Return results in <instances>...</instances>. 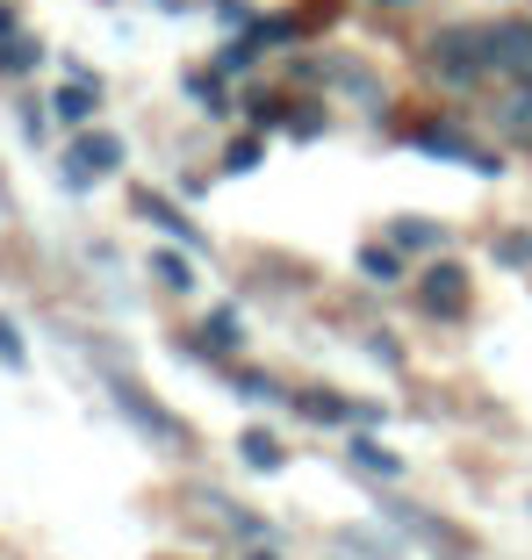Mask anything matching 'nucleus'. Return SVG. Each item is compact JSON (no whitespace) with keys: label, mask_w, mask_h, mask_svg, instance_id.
<instances>
[{"label":"nucleus","mask_w":532,"mask_h":560,"mask_svg":"<svg viewBox=\"0 0 532 560\" xmlns=\"http://www.w3.org/2000/svg\"><path fill=\"white\" fill-rule=\"evenodd\" d=\"M302 417H316V424H374V410H352V402H338L332 388H302V396H288Z\"/></svg>","instance_id":"12"},{"label":"nucleus","mask_w":532,"mask_h":560,"mask_svg":"<svg viewBox=\"0 0 532 560\" xmlns=\"http://www.w3.org/2000/svg\"><path fill=\"white\" fill-rule=\"evenodd\" d=\"M108 402H116V410L130 417V424L144 431V439H159V445H187V424H181L173 410H159V402H151L130 374H108Z\"/></svg>","instance_id":"4"},{"label":"nucleus","mask_w":532,"mask_h":560,"mask_svg":"<svg viewBox=\"0 0 532 560\" xmlns=\"http://www.w3.org/2000/svg\"><path fill=\"white\" fill-rule=\"evenodd\" d=\"M116 165H123V137H116V130H94V122H86V130L66 144V165H58V180H66L72 195H86V187L108 180Z\"/></svg>","instance_id":"2"},{"label":"nucleus","mask_w":532,"mask_h":560,"mask_svg":"<svg viewBox=\"0 0 532 560\" xmlns=\"http://www.w3.org/2000/svg\"><path fill=\"white\" fill-rule=\"evenodd\" d=\"M252 66H259V44H252V36H231V44L217 50V72H223V80H238V72H252Z\"/></svg>","instance_id":"19"},{"label":"nucleus","mask_w":532,"mask_h":560,"mask_svg":"<svg viewBox=\"0 0 532 560\" xmlns=\"http://www.w3.org/2000/svg\"><path fill=\"white\" fill-rule=\"evenodd\" d=\"M44 66V44H36V36H0V72H8V80H22V72H36Z\"/></svg>","instance_id":"16"},{"label":"nucleus","mask_w":532,"mask_h":560,"mask_svg":"<svg viewBox=\"0 0 532 560\" xmlns=\"http://www.w3.org/2000/svg\"><path fill=\"white\" fill-rule=\"evenodd\" d=\"M360 273L374 280V288H396V280H403V259H396L389 245H367V252H360Z\"/></svg>","instance_id":"18"},{"label":"nucleus","mask_w":532,"mask_h":560,"mask_svg":"<svg viewBox=\"0 0 532 560\" xmlns=\"http://www.w3.org/2000/svg\"><path fill=\"white\" fill-rule=\"evenodd\" d=\"M410 144L417 151H432V159H447V165H467V173H483V180H497L504 173V159L489 144H475L467 130H453V122H417L410 130Z\"/></svg>","instance_id":"3"},{"label":"nucleus","mask_w":532,"mask_h":560,"mask_svg":"<svg viewBox=\"0 0 532 560\" xmlns=\"http://www.w3.org/2000/svg\"><path fill=\"white\" fill-rule=\"evenodd\" d=\"M389 237H396V252H439V245H447V231H439V223H425V215H403Z\"/></svg>","instance_id":"17"},{"label":"nucleus","mask_w":532,"mask_h":560,"mask_svg":"<svg viewBox=\"0 0 532 560\" xmlns=\"http://www.w3.org/2000/svg\"><path fill=\"white\" fill-rule=\"evenodd\" d=\"M259 159H266L259 137H231V151H223V173H259Z\"/></svg>","instance_id":"22"},{"label":"nucleus","mask_w":532,"mask_h":560,"mask_svg":"<svg viewBox=\"0 0 532 560\" xmlns=\"http://www.w3.org/2000/svg\"><path fill=\"white\" fill-rule=\"evenodd\" d=\"M382 8H410V0H382Z\"/></svg>","instance_id":"31"},{"label":"nucleus","mask_w":532,"mask_h":560,"mask_svg":"<svg viewBox=\"0 0 532 560\" xmlns=\"http://www.w3.org/2000/svg\"><path fill=\"white\" fill-rule=\"evenodd\" d=\"M497 266H518V273H525L532 266V231H504L497 237Z\"/></svg>","instance_id":"23"},{"label":"nucleus","mask_w":532,"mask_h":560,"mask_svg":"<svg viewBox=\"0 0 532 560\" xmlns=\"http://www.w3.org/2000/svg\"><path fill=\"white\" fill-rule=\"evenodd\" d=\"M489 116H497V130L511 137V144L532 151V80H504L497 101H489Z\"/></svg>","instance_id":"6"},{"label":"nucleus","mask_w":532,"mask_h":560,"mask_svg":"<svg viewBox=\"0 0 532 560\" xmlns=\"http://www.w3.org/2000/svg\"><path fill=\"white\" fill-rule=\"evenodd\" d=\"M324 80H332V86H346V94H360L367 101V108H382V80H374V72H367V66H352V58H324Z\"/></svg>","instance_id":"14"},{"label":"nucleus","mask_w":532,"mask_h":560,"mask_svg":"<svg viewBox=\"0 0 532 560\" xmlns=\"http://www.w3.org/2000/svg\"><path fill=\"white\" fill-rule=\"evenodd\" d=\"M389 525H396V532H410V539H425L432 553H467V539H461V532H453V525H439V517H432V511H417V503H396V511H389Z\"/></svg>","instance_id":"9"},{"label":"nucleus","mask_w":532,"mask_h":560,"mask_svg":"<svg viewBox=\"0 0 532 560\" xmlns=\"http://www.w3.org/2000/svg\"><path fill=\"white\" fill-rule=\"evenodd\" d=\"M245 116L259 122V130H274V122H288V108H281L274 94H252V101H245Z\"/></svg>","instance_id":"26"},{"label":"nucleus","mask_w":532,"mask_h":560,"mask_svg":"<svg viewBox=\"0 0 532 560\" xmlns=\"http://www.w3.org/2000/svg\"><path fill=\"white\" fill-rule=\"evenodd\" d=\"M0 36H15V8L8 0H0Z\"/></svg>","instance_id":"29"},{"label":"nucleus","mask_w":532,"mask_h":560,"mask_svg":"<svg viewBox=\"0 0 532 560\" xmlns=\"http://www.w3.org/2000/svg\"><path fill=\"white\" fill-rule=\"evenodd\" d=\"M238 346H245V316H238V302H223V310H209V324L195 330V352H217L223 360V352H238Z\"/></svg>","instance_id":"10"},{"label":"nucleus","mask_w":532,"mask_h":560,"mask_svg":"<svg viewBox=\"0 0 532 560\" xmlns=\"http://www.w3.org/2000/svg\"><path fill=\"white\" fill-rule=\"evenodd\" d=\"M187 94L201 101V116H231V101H223V86H217V72H187Z\"/></svg>","instance_id":"20"},{"label":"nucleus","mask_w":532,"mask_h":560,"mask_svg":"<svg viewBox=\"0 0 532 560\" xmlns=\"http://www.w3.org/2000/svg\"><path fill=\"white\" fill-rule=\"evenodd\" d=\"M417 310H425V316H439V324L467 316V273H461L453 259L425 266V273H417Z\"/></svg>","instance_id":"5"},{"label":"nucleus","mask_w":532,"mask_h":560,"mask_svg":"<svg viewBox=\"0 0 532 560\" xmlns=\"http://www.w3.org/2000/svg\"><path fill=\"white\" fill-rule=\"evenodd\" d=\"M238 460H245L252 475H281V467H288V445L274 439L266 424H252V431H238Z\"/></svg>","instance_id":"11"},{"label":"nucleus","mask_w":532,"mask_h":560,"mask_svg":"<svg viewBox=\"0 0 532 560\" xmlns=\"http://www.w3.org/2000/svg\"><path fill=\"white\" fill-rule=\"evenodd\" d=\"M245 560H281V553H266V546H252V553H245Z\"/></svg>","instance_id":"30"},{"label":"nucleus","mask_w":532,"mask_h":560,"mask_svg":"<svg viewBox=\"0 0 532 560\" xmlns=\"http://www.w3.org/2000/svg\"><path fill=\"white\" fill-rule=\"evenodd\" d=\"M217 511H223V525H231V532H238V539H266V525H259V517H245V511H231V503H217Z\"/></svg>","instance_id":"28"},{"label":"nucleus","mask_w":532,"mask_h":560,"mask_svg":"<svg viewBox=\"0 0 532 560\" xmlns=\"http://www.w3.org/2000/svg\"><path fill=\"white\" fill-rule=\"evenodd\" d=\"M151 280L159 288H173V295H195V252H151Z\"/></svg>","instance_id":"15"},{"label":"nucleus","mask_w":532,"mask_h":560,"mask_svg":"<svg viewBox=\"0 0 532 560\" xmlns=\"http://www.w3.org/2000/svg\"><path fill=\"white\" fill-rule=\"evenodd\" d=\"M231 388H238V396H245V402H288L281 388H274V381H266V374H252V366H231Z\"/></svg>","instance_id":"21"},{"label":"nucleus","mask_w":532,"mask_h":560,"mask_svg":"<svg viewBox=\"0 0 532 560\" xmlns=\"http://www.w3.org/2000/svg\"><path fill=\"white\" fill-rule=\"evenodd\" d=\"M288 36H296V22H288V15H259V22H252V44H288Z\"/></svg>","instance_id":"24"},{"label":"nucleus","mask_w":532,"mask_h":560,"mask_svg":"<svg viewBox=\"0 0 532 560\" xmlns=\"http://www.w3.org/2000/svg\"><path fill=\"white\" fill-rule=\"evenodd\" d=\"M425 72H432L447 94H475V86L504 80L497 50H489V30H467V22H453V30H439L432 44H425Z\"/></svg>","instance_id":"1"},{"label":"nucleus","mask_w":532,"mask_h":560,"mask_svg":"<svg viewBox=\"0 0 532 560\" xmlns=\"http://www.w3.org/2000/svg\"><path fill=\"white\" fill-rule=\"evenodd\" d=\"M50 116L66 122V130H86V122L101 116V80H80V72H66V86L50 94Z\"/></svg>","instance_id":"7"},{"label":"nucleus","mask_w":532,"mask_h":560,"mask_svg":"<svg viewBox=\"0 0 532 560\" xmlns=\"http://www.w3.org/2000/svg\"><path fill=\"white\" fill-rule=\"evenodd\" d=\"M22 360H30V346H22L15 316H0V366H22Z\"/></svg>","instance_id":"25"},{"label":"nucleus","mask_w":532,"mask_h":560,"mask_svg":"<svg viewBox=\"0 0 532 560\" xmlns=\"http://www.w3.org/2000/svg\"><path fill=\"white\" fill-rule=\"evenodd\" d=\"M346 460L360 467V475H374V481H396V475H403V453H389V445H382V439H367V431H352Z\"/></svg>","instance_id":"13"},{"label":"nucleus","mask_w":532,"mask_h":560,"mask_svg":"<svg viewBox=\"0 0 532 560\" xmlns=\"http://www.w3.org/2000/svg\"><path fill=\"white\" fill-rule=\"evenodd\" d=\"M130 201H137V215H144V223H159V231H166V237H181V245L195 252V259H201V252H209V237H201V231H195V223H187L181 209H173L166 195H151V187H137Z\"/></svg>","instance_id":"8"},{"label":"nucleus","mask_w":532,"mask_h":560,"mask_svg":"<svg viewBox=\"0 0 532 560\" xmlns=\"http://www.w3.org/2000/svg\"><path fill=\"white\" fill-rule=\"evenodd\" d=\"M288 137H302V144H310V137H324V116H316V108H288Z\"/></svg>","instance_id":"27"}]
</instances>
